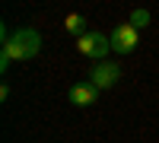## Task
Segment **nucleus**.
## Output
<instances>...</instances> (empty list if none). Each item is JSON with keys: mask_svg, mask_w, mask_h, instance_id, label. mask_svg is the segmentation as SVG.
Masks as SVG:
<instances>
[{"mask_svg": "<svg viewBox=\"0 0 159 143\" xmlns=\"http://www.w3.org/2000/svg\"><path fill=\"white\" fill-rule=\"evenodd\" d=\"M42 51V35L35 29H3V48H0V73L10 70L13 60H32Z\"/></svg>", "mask_w": 159, "mask_h": 143, "instance_id": "f257e3e1", "label": "nucleus"}, {"mask_svg": "<svg viewBox=\"0 0 159 143\" xmlns=\"http://www.w3.org/2000/svg\"><path fill=\"white\" fill-rule=\"evenodd\" d=\"M76 51L83 57H89V60H105V54L111 51V38L108 35H102V32H86L83 38H76Z\"/></svg>", "mask_w": 159, "mask_h": 143, "instance_id": "f03ea898", "label": "nucleus"}, {"mask_svg": "<svg viewBox=\"0 0 159 143\" xmlns=\"http://www.w3.org/2000/svg\"><path fill=\"white\" fill-rule=\"evenodd\" d=\"M108 38H111V51H115V54H134L137 45H140V32H137L130 22L115 25V32H111Z\"/></svg>", "mask_w": 159, "mask_h": 143, "instance_id": "7ed1b4c3", "label": "nucleus"}, {"mask_svg": "<svg viewBox=\"0 0 159 143\" xmlns=\"http://www.w3.org/2000/svg\"><path fill=\"white\" fill-rule=\"evenodd\" d=\"M118 80H121V67L118 64H111V60H99V64H92V70H89V83L99 89H111Z\"/></svg>", "mask_w": 159, "mask_h": 143, "instance_id": "20e7f679", "label": "nucleus"}, {"mask_svg": "<svg viewBox=\"0 0 159 143\" xmlns=\"http://www.w3.org/2000/svg\"><path fill=\"white\" fill-rule=\"evenodd\" d=\"M99 99V89L92 86L89 80H83V83H73L70 86V102L76 108H86V105H92V102Z\"/></svg>", "mask_w": 159, "mask_h": 143, "instance_id": "39448f33", "label": "nucleus"}, {"mask_svg": "<svg viewBox=\"0 0 159 143\" xmlns=\"http://www.w3.org/2000/svg\"><path fill=\"white\" fill-rule=\"evenodd\" d=\"M64 29H67L70 35H76V38H83V35H86V16H80V13H70V16L64 19Z\"/></svg>", "mask_w": 159, "mask_h": 143, "instance_id": "423d86ee", "label": "nucleus"}, {"mask_svg": "<svg viewBox=\"0 0 159 143\" xmlns=\"http://www.w3.org/2000/svg\"><path fill=\"white\" fill-rule=\"evenodd\" d=\"M150 19H153V16H150V10H134L127 22H130V25H134V29L140 32V29H147V25H150Z\"/></svg>", "mask_w": 159, "mask_h": 143, "instance_id": "0eeeda50", "label": "nucleus"}]
</instances>
